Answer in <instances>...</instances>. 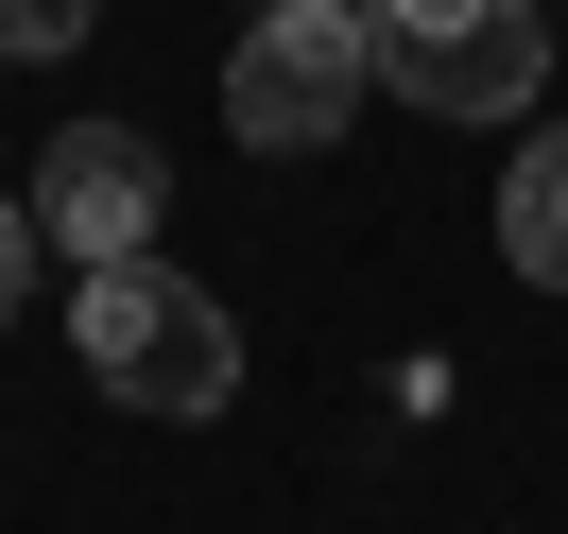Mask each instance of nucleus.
<instances>
[{
  "label": "nucleus",
  "mask_w": 568,
  "mask_h": 534,
  "mask_svg": "<svg viewBox=\"0 0 568 534\" xmlns=\"http://www.w3.org/2000/svg\"><path fill=\"white\" fill-rule=\"evenodd\" d=\"M70 345H87V380H104L121 414H173V431H207L224 396H242V328H224V293L173 276V259H104V276L70 293Z\"/></svg>",
  "instance_id": "obj_1"
},
{
  "label": "nucleus",
  "mask_w": 568,
  "mask_h": 534,
  "mask_svg": "<svg viewBox=\"0 0 568 534\" xmlns=\"http://www.w3.org/2000/svg\"><path fill=\"white\" fill-rule=\"evenodd\" d=\"M362 87H379L362 0H276V18H242V52H224V139L242 155H327L362 121Z\"/></svg>",
  "instance_id": "obj_2"
},
{
  "label": "nucleus",
  "mask_w": 568,
  "mask_h": 534,
  "mask_svg": "<svg viewBox=\"0 0 568 534\" xmlns=\"http://www.w3.org/2000/svg\"><path fill=\"white\" fill-rule=\"evenodd\" d=\"M362 36H379V87L430 121H517L568 52L534 0H362Z\"/></svg>",
  "instance_id": "obj_3"
},
{
  "label": "nucleus",
  "mask_w": 568,
  "mask_h": 534,
  "mask_svg": "<svg viewBox=\"0 0 568 534\" xmlns=\"http://www.w3.org/2000/svg\"><path fill=\"white\" fill-rule=\"evenodd\" d=\"M18 208H36V242H52V259H87V276H104V259H155L173 155H155L139 121H70V139L36 155V190H18Z\"/></svg>",
  "instance_id": "obj_4"
},
{
  "label": "nucleus",
  "mask_w": 568,
  "mask_h": 534,
  "mask_svg": "<svg viewBox=\"0 0 568 534\" xmlns=\"http://www.w3.org/2000/svg\"><path fill=\"white\" fill-rule=\"evenodd\" d=\"M499 259H517L534 293H568V139H517V173H499Z\"/></svg>",
  "instance_id": "obj_5"
},
{
  "label": "nucleus",
  "mask_w": 568,
  "mask_h": 534,
  "mask_svg": "<svg viewBox=\"0 0 568 534\" xmlns=\"http://www.w3.org/2000/svg\"><path fill=\"white\" fill-rule=\"evenodd\" d=\"M104 36V0H0V52H18V70H52V52H87Z\"/></svg>",
  "instance_id": "obj_6"
},
{
  "label": "nucleus",
  "mask_w": 568,
  "mask_h": 534,
  "mask_svg": "<svg viewBox=\"0 0 568 534\" xmlns=\"http://www.w3.org/2000/svg\"><path fill=\"white\" fill-rule=\"evenodd\" d=\"M36 259H52V242H36V208L0 190V328H18V293H36Z\"/></svg>",
  "instance_id": "obj_7"
},
{
  "label": "nucleus",
  "mask_w": 568,
  "mask_h": 534,
  "mask_svg": "<svg viewBox=\"0 0 568 534\" xmlns=\"http://www.w3.org/2000/svg\"><path fill=\"white\" fill-rule=\"evenodd\" d=\"M258 18H276V0H258Z\"/></svg>",
  "instance_id": "obj_8"
}]
</instances>
